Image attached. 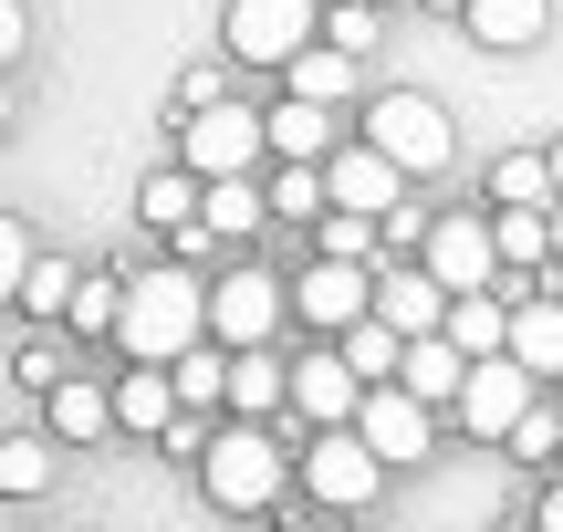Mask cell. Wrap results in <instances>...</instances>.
<instances>
[{
	"instance_id": "cell-38",
	"label": "cell",
	"mask_w": 563,
	"mask_h": 532,
	"mask_svg": "<svg viewBox=\"0 0 563 532\" xmlns=\"http://www.w3.org/2000/svg\"><path fill=\"white\" fill-rule=\"evenodd\" d=\"M543 157H553V188H563V136H553V146H543Z\"/></svg>"
},
{
	"instance_id": "cell-14",
	"label": "cell",
	"mask_w": 563,
	"mask_h": 532,
	"mask_svg": "<svg viewBox=\"0 0 563 532\" xmlns=\"http://www.w3.org/2000/svg\"><path fill=\"white\" fill-rule=\"evenodd\" d=\"M355 408H365V376L344 366V345H313L292 366V418H313V429H355Z\"/></svg>"
},
{
	"instance_id": "cell-13",
	"label": "cell",
	"mask_w": 563,
	"mask_h": 532,
	"mask_svg": "<svg viewBox=\"0 0 563 532\" xmlns=\"http://www.w3.org/2000/svg\"><path fill=\"white\" fill-rule=\"evenodd\" d=\"M449 303H460V292H449L428 262H386L376 271V324H397L407 345H418V334H449Z\"/></svg>"
},
{
	"instance_id": "cell-40",
	"label": "cell",
	"mask_w": 563,
	"mask_h": 532,
	"mask_svg": "<svg viewBox=\"0 0 563 532\" xmlns=\"http://www.w3.org/2000/svg\"><path fill=\"white\" fill-rule=\"evenodd\" d=\"M428 11H470V0H428Z\"/></svg>"
},
{
	"instance_id": "cell-3",
	"label": "cell",
	"mask_w": 563,
	"mask_h": 532,
	"mask_svg": "<svg viewBox=\"0 0 563 532\" xmlns=\"http://www.w3.org/2000/svg\"><path fill=\"white\" fill-rule=\"evenodd\" d=\"M365 146H386L407 178H439L460 136H449V115H439L428 95H407V84H397V95H376V104H365Z\"/></svg>"
},
{
	"instance_id": "cell-43",
	"label": "cell",
	"mask_w": 563,
	"mask_h": 532,
	"mask_svg": "<svg viewBox=\"0 0 563 532\" xmlns=\"http://www.w3.org/2000/svg\"><path fill=\"white\" fill-rule=\"evenodd\" d=\"M376 11H386V0H376Z\"/></svg>"
},
{
	"instance_id": "cell-11",
	"label": "cell",
	"mask_w": 563,
	"mask_h": 532,
	"mask_svg": "<svg viewBox=\"0 0 563 532\" xmlns=\"http://www.w3.org/2000/svg\"><path fill=\"white\" fill-rule=\"evenodd\" d=\"M292 313H302L313 334H355L365 313H376V271H365V262H313V271L292 282Z\"/></svg>"
},
{
	"instance_id": "cell-12",
	"label": "cell",
	"mask_w": 563,
	"mask_h": 532,
	"mask_svg": "<svg viewBox=\"0 0 563 532\" xmlns=\"http://www.w3.org/2000/svg\"><path fill=\"white\" fill-rule=\"evenodd\" d=\"M323 178H334V209H355V220H397L407 209V167L386 146H334Z\"/></svg>"
},
{
	"instance_id": "cell-5",
	"label": "cell",
	"mask_w": 563,
	"mask_h": 532,
	"mask_svg": "<svg viewBox=\"0 0 563 532\" xmlns=\"http://www.w3.org/2000/svg\"><path fill=\"white\" fill-rule=\"evenodd\" d=\"M532 408H543V376H532L522 355H481L470 387H460V429H470V439H511Z\"/></svg>"
},
{
	"instance_id": "cell-31",
	"label": "cell",
	"mask_w": 563,
	"mask_h": 532,
	"mask_svg": "<svg viewBox=\"0 0 563 532\" xmlns=\"http://www.w3.org/2000/svg\"><path fill=\"white\" fill-rule=\"evenodd\" d=\"M74 292H84L74 262H32V271H21V313H32V324H42V313H74Z\"/></svg>"
},
{
	"instance_id": "cell-7",
	"label": "cell",
	"mask_w": 563,
	"mask_h": 532,
	"mask_svg": "<svg viewBox=\"0 0 563 532\" xmlns=\"http://www.w3.org/2000/svg\"><path fill=\"white\" fill-rule=\"evenodd\" d=\"M386 480V459L365 450V429H313V450H302V491L323 501V512H365Z\"/></svg>"
},
{
	"instance_id": "cell-28",
	"label": "cell",
	"mask_w": 563,
	"mask_h": 532,
	"mask_svg": "<svg viewBox=\"0 0 563 532\" xmlns=\"http://www.w3.org/2000/svg\"><path fill=\"white\" fill-rule=\"evenodd\" d=\"M178 397H188V418H209L230 397V345H199V355H178Z\"/></svg>"
},
{
	"instance_id": "cell-32",
	"label": "cell",
	"mask_w": 563,
	"mask_h": 532,
	"mask_svg": "<svg viewBox=\"0 0 563 532\" xmlns=\"http://www.w3.org/2000/svg\"><path fill=\"white\" fill-rule=\"evenodd\" d=\"M501 262H553V209H501Z\"/></svg>"
},
{
	"instance_id": "cell-20",
	"label": "cell",
	"mask_w": 563,
	"mask_h": 532,
	"mask_svg": "<svg viewBox=\"0 0 563 532\" xmlns=\"http://www.w3.org/2000/svg\"><path fill=\"white\" fill-rule=\"evenodd\" d=\"M470 32L490 42V53H522V42H543V21H553V0H470Z\"/></svg>"
},
{
	"instance_id": "cell-25",
	"label": "cell",
	"mask_w": 563,
	"mask_h": 532,
	"mask_svg": "<svg viewBox=\"0 0 563 532\" xmlns=\"http://www.w3.org/2000/svg\"><path fill=\"white\" fill-rule=\"evenodd\" d=\"M220 241H251V230L272 220V188H251V178H209V209H199Z\"/></svg>"
},
{
	"instance_id": "cell-1",
	"label": "cell",
	"mask_w": 563,
	"mask_h": 532,
	"mask_svg": "<svg viewBox=\"0 0 563 532\" xmlns=\"http://www.w3.org/2000/svg\"><path fill=\"white\" fill-rule=\"evenodd\" d=\"M199 334H209V282H199V271L157 262V271H136V282H125L115 345L136 355V366H178V355H199Z\"/></svg>"
},
{
	"instance_id": "cell-18",
	"label": "cell",
	"mask_w": 563,
	"mask_h": 532,
	"mask_svg": "<svg viewBox=\"0 0 563 532\" xmlns=\"http://www.w3.org/2000/svg\"><path fill=\"white\" fill-rule=\"evenodd\" d=\"M397 387H418L428 408H460V387H470V355L449 345V334H418V345H407V376Z\"/></svg>"
},
{
	"instance_id": "cell-30",
	"label": "cell",
	"mask_w": 563,
	"mask_h": 532,
	"mask_svg": "<svg viewBox=\"0 0 563 532\" xmlns=\"http://www.w3.org/2000/svg\"><path fill=\"white\" fill-rule=\"evenodd\" d=\"M42 480H53V439H42V429H21L11 450H0V491H11V501H32Z\"/></svg>"
},
{
	"instance_id": "cell-19",
	"label": "cell",
	"mask_w": 563,
	"mask_h": 532,
	"mask_svg": "<svg viewBox=\"0 0 563 532\" xmlns=\"http://www.w3.org/2000/svg\"><path fill=\"white\" fill-rule=\"evenodd\" d=\"M511 355H522L532 376H563V292H543V303H511Z\"/></svg>"
},
{
	"instance_id": "cell-24",
	"label": "cell",
	"mask_w": 563,
	"mask_h": 532,
	"mask_svg": "<svg viewBox=\"0 0 563 532\" xmlns=\"http://www.w3.org/2000/svg\"><path fill=\"white\" fill-rule=\"evenodd\" d=\"M282 74H292V95H302V104H344V95H355V53H334V42L292 53Z\"/></svg>"
},
{
	"instance_id": "cell-33",
	"label": "cell",
	"mask_w": 563,
	"mask_h": 532,
	"mask_svg": "<svg viewBox=\"0 0 563 532\" xmlns=\"http://www.w3.org/2000/svg\"><path fill=\"white\" fill-rule=\"evenodd\" d=\"M323 42L334 53H365L376 42V0H323Z\"/></svg>"
},
{
	"instance_id": "cell-17",
	"label": "cell",
	"mask_w": 563,
	"mask_h": 532,
	"mask_svg": "<svg viewBox=\"0 0 563 532\" xmlns=\"http://www.w3.org/2000/svg\"><path fill=\"white\" fill-rule=\"evenodd\" d=\"M272 157L282 167H323V157H334V104H272Z\"/></svg>"
},
{
	"instance_id": "cell-8",
	"label": "cell",
	"mask_w": 563,
	"mask_h": 532,
	"mask_svg": "<svg viewBox=\"0 0 563 532\" xmlns=\"http://www.w3.org/2000/svg\"><path fill=\"white\" fill-rule=\"evenodd\" d=\"M355 429H365V450H376L386 470H418V459L439 450V408H428L418 387H365Z\"/></svg>"
},
{
	"instance_id": "cell-34",
	"label": "cell",
	"mask_w": 563,
	"mask_h": 532,
	"mask_svg": "<svg viewBox=\"0 0 563 532\" xmlns=\"http://www.w3.org/2000/svg\"><path fill=\"white\" fill-rule=\"evenodd\" d=\"M501 450H511V459H563V408H532L522 429L501 439Z\"/></svg>"
},
{
	"instance_id": "cell-10",
	"label": "cell",
	"mask_w": 563,
	"mask_h": 532,
	"mask_svg": "<svg viewBox=\"0 0 563 532\" xmlns=\"http://www.w3.org/2000/svg\"><path fill=\"white\" fill-rule=\"evenodd\" d=\"M428 271H439L449 292H490V271H501V230L481 220V209H449L439 230H428V251H418Z\"/></svg>"
},
{
	"instance_id": "cell-22",
	"label": "cell",
	"mask_w": 563,
	"mask_h": 532,
	"mask_svg": "<svg viewBox=\"0 0 563 532\" xmlns=\"http://www.w3.org/2000/svg\"><path fill=\"white\" fill-rule=\"evenodd\" d=\"M449 345H460L470 366H481V355H511V313L490 303V292H460V303H449Z\"/></svg>"
},
{
	"instance_id": "cell-23",
	"label": "cell",
	"mask_w": 563,
	"mask_h": 532,
	"mask_svg": "<svg viewBox=\"0 0 563 532\" xmlns=\"http://www.w3.org/2000/svg\"><path fill=\"white\" fill-rule=\"evenodd\" d=\"M136 209H146L157 230H199V209H209V178H199V167H157Z\"/></svg>"
},
{
	"instance_id": "cell-16",
	"label": "cell",
	"mask_w": 563,
	"mask_h": 532,
	"mask_svg": "<svg viewBox=\"0 0 563 532\" xmlns=\"http://www.w3.org/2000/svg\"><path fill=\"white\" fill-rule=\"evenodd\" d=\"M178 408H188V397H178V366H136V376L115 387V418H125L136 439H167V429H178Z\"/></svg>"
},
{
	"instance_id": "cell-39",
	"label": "cell",
	"mask_w": 563,
	"mask_h": 532,
	"mask_svg": "<svg viewBox=\"0 0 563 532\" xmlns=\"http://www.w3.org/2000/svg\"><path fill=\"white\" fill-rule=\"evenodd\" d=\"M553 262H563V199H553Z\"/></svg>"
},
{
	"instance_id": "cell-36",
	"label": "cell",
	"mask_w": 563,
	"mask_h": 532,
	"mask_svg": "<svg viewBox=\"0 0 563 532\" xmlns=\"http://www.w3.org/2000/svg\"><path fill=\"white\" fill-rule=\"evenodd\" d=\"M42 262V251H32V230H21V220H0V271H11V292H21V271H32Z\"/></svg>"
},
{
	"instance_id": "cell-35",
	"label": "cell",
	"mask_w": 563,
	"mask_h": 532,
	"mask_svg": "<svg viewBox=\"0 0 563 532\" xmlns=\"http://www.w3.org/2000/svg\"><path fill=\"white\" fill-rule=\"evenodd\" d=\"M74 324H84V334H115V324H125V282H84V292H74Z\"/></svg>"
},
{
	"instance_id": "cell-37",
	"label": "cell",
	"mask_w": 563,
	"mask_h": 532,
	"mask_svg": "<svg viewBox=\"0 0 563 532\" xmlns=\"http://www.w3.org/2000/svg\"><path fill=\"white\" fill-rule=\"evenodd\" d=\"M532 522H543V532H563V480H553V491H543V512H532Z\"/></svg>"
},
{
	"instance_id": "cell-26",
	"label": "cell",
	"mask_w": 563,
	"mask_h": 532,
	"mask_svg": "<svg viewBox=\"0 0 563 532\" xmlns=\"http://www.w3.org/2000/svg\"><path fill=\"white\" fill-rule=\"evenodd\" d=\"M490 199H501V209H553L563 199V188H553V157H501V167H490Z\"/></svg>"
},
{
	"instance_id": "cell-27",
	"label": "cell",
	"mask_w": 563,
	"mask_h": 532,
	"mask_svg": "<svg viewBox=\"0 0 563 532\" xmlns=\"http://www.w3.org/2000/svg\"><path fill=\"white\" fill-rule=\"evenodd\" d=\"M376 251H386V220H355V209H323V262H365V271H386Z\"/></svg>"
},
{
	"instance_id": "cell-15",
	"label": "cell",
	"mask_w": 563,
	"mask_h": 532,
	"mask_svg": "<svg viewBox=\"0 0 563 532\" xmlns=\"http://www.w3.org/2000/svg\"><path fill=\"white\" fill-rule=\"evenodd\" d=\"M42 429L74 439V450H84V439H104V429H125V418H115V387H84V376H63V387L42 397Z\"/></svg>"
},
{
	"instance_id": "cell-29",
	"label": "cell",
	"mask_w": 563,
	"mask_h": 532,
	"mask_svg": "<svg viewBox=\"0 0 563 532\" xmlns=\"http://www.w3.org/2000/svg\"><path fill=\"white\" fill-rule=\"evenodd\" d=\"M313 209H334V178L323 167H272V220H313Z\"/></svg>"
},
{
	"instance_id": "cell-4",
	"label": "cell",
	"mask_w": 563,
	"mask_h": 532,
	"mask_svg": "<svg viewBox=\"0 0 563 532\" xmlns=\"http://www.w3.org/2000/svg\"><path fill=\"white\" fill-rule=\"evenodd\" d=\"M262 157H272V115H251V104H209L178 125V167H199V178H251Z\"/></svg>"
},
{
	"instance_id": "cell-21",
	"label": "cell",
	"mask_w": 563,
	"mask_h": 532,
	"mask_svg": "<svg viewBox=\"0 0 563 532\" xmlns=\"http://www.w3.org/2000/svg\"><path fill=\"white\" fill-rule=\"evenodd\" d=\"M230 408H241V418H272V408H292V366H272V345L230 355Z\"/></svg>"
},
{
	"instance_id": "cell-2",
	"label": "cell",
	"mask_w": 563,
	"mask_h": 532,
	"mask_svg": "<svg viewBox=\"0 0 563 532\" xmlns=\"http://www.w3.org/2000/svg\"><path fill=\"white\" fill-rule=\"evenodd\" d=\"M199 491L220 501V512H272V501H282V439L251 429V418L209 429V450H199Z\"/></svg>"
},
{
	"instance_id": "cell-42",
	"label": "cell",
	"mask_w": 563,
	"mask_h": 532,
	"mask_svg": "<svg viewBox=\"0 0 563 532\" xmlns=\"http://www.w3.org/2000/svg\"><path fill=\"white\" fill-rule=\"evenodd\" d=\"M522 532H543V522H522Z\"/></svg>"
},
{
	"instance_id": "cell-6",
	"label": "cell",
	"mask_w": 563,
	"mask_h": 532,
	"mask_svg": "<svg viewBox=\"0 0 563 532\" xmlns=\"http://www.w3.org/2000/svg\"><path fill=\"white\" fill-rule=\"evenodd\" d=\"M230 63H292V53H313V32H323V0H230Z\"/></svg>"
},
{
	"instance_id": "cell-9",
	"label": "cell",
	"mask_w": 563,
	"mask_h": 532,
	"mask_svg": "<svg viewBox=\"0 0 563 532\" xmlns=\"http://www.w3.org/2000/svg\"><path fill=\"white\" fill-rule=\"evenodd\" d=\"M282 313H292V282H272V271H230V282H209V334H220L230 355L272 345Z\"/></svg>"
},
{
	"instance_id": "cell-41",
	"label": "cell",
	"mask_w": 563,
	"mask_h": 532,
	"mask_svg": "<svg viewBox=\"0 0 563 532\" xmlns=\"http://www.w3.org/2000/svg\"><path fill=\"white\" fill-rule=\"evenodd\" d=\"M292 532H313V522H292Z\"/></svg>"
}]
</instances>
